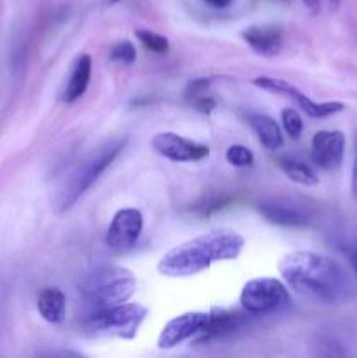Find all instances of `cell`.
Instances as JSON below:
<instances>
[{
    "label": "cell",
    "mask_w": 357,
    "mask_h": 358,
    "mask_svg": "<svg viewBox=\"0 0 357 358\" xmlns=\"http://www.w3.org/2000/svg\"><path fill=\"white\" fill-rule=\"evenodd\" d=\"M206 320H209V313H202V311H188V313L172 318L161 331L158 346L161 350H172L188 339L200 336L205 329Z\"/></svg>",
    "instance_id": "9"
},
{
    "label": "cell",
    "mask_w": 357,
    "mask_h": 358,
    "mask_svg": "<svg viewBox=\"0 0 357 358\" xmlns=\"http://www.w3.org/2000/svg\"><path fill=\"white\" fill-rule=\"evenodd\" d=\"M340 2H342V0H328V3L332 7V9H336V7L340 6Z\"/></svg>",
    "instance_id": "28"
},
{
    "label": "cell",
    "mask_w": 357,
    "mask_h": 358,
    "mask_svg": "<svg viewBox=\"0 0 357 358\" xmlns=\"http://www.w3.org/2000/svg\"><path fill=\"white\" fill-rule=\"evenodd\" d=\"M289 98H294V100L298 101V105H300L310 117L317 119L329 117V115L338 114V112H342L343 108H345V105H343L342 101H314L312 98H308L307 94L301 93L298 87L290 93Z\"/></svg>",
    "instance_id": "18"
},
{
    "label": "cell",
    "mask_w": 357,
    "mask_h": 358,
    "mask_svg": "<svg viewBox=\"0 0 357 358\" xmlns=\"http://www.w3.org/2000/svg\"><path fill=\"white\" fill-rule=\"evenodd\" d=\"M301 2L304 3V7H307L312 14L321 13V0H301Z\"/></svg>",
    "instance_id": "24"
},
{
    "label": "cell",
    "mask_w": 357,
    "mask_h": 358,
    "mask_svg": "<svg viewBox=\"0 0 357 358\" xmlns=\"http://www.w3.org/2000/svg\"><path fill=\"white\" fill-rule=\"evenodd\" d=\"M144 229V217L136 208H122L112 217L105 245L112 254H126L135 247Z\"/></svg>",
    "instance_id": "7"
},
{
    "label": "cell",
    "mask_w": 357,
    "mask_h": 358,
    "mask_svg": "<svg viewBox=\"0 0 357 358\" xmlns=\"http://www.w3.org/2000/svg\"><path fill=\"white\" fill-rule=\"evenodd\" d=\"M136 280L130 269L121 266H102L84 278L80 285L88 315L128 303L135 294Z\"/></svg>",
    "instance_id": "3"
},
{
    "label": "cell",
    "mask_w": 357,
    "mask_h": 358,
    "mask_svg": "<svg viewBox=\"0 0 357 358\" xmlns=\"http://www.w3.org/2000/svg\"><path fill=\"white\" fill-rule=\"evenodd\" d=\"M108 56H111L112 62L122 63V65H132V63L136 59V51L135 48H133L132 42L121 41L118 42V44L112 45Z\"/></svg>",
    "instance_id": "22"
},
{
    "label": "cell",
    "mask_w": 357,
    "mask_h": 358,
    "mask_svg": "<svg viewBox=\"0 0 357 358\" xmlns=\"http://www.w3.org/2000/svg\"><path fill=\"white\" fill-rule=\"evenodd\" d=\"M345 145L342 131H317L312 138V159L322 170H336L343 161Z\"/></svg>",
    "instance_id": "10"
},
{
    "label": "cell",
    "mask_w": 357,
    "mask_h": 358,
    "mask_svg": "<svg viewBox=\"0 0 357 358\" xmlns=\"http://www.w3.org/2000/svg\"><path fill=\"white\" fill-rule=\"evenodd\" d=\"M350 264H352L354 273L357 275V250H354L352 255H350Z\"/></svg>",
    "instance_id": "27"
},
{
    "label": "cell",
    "mask_w": 357,
    "mask_h": 358,
    "mask_svg": "<svg viewBox=\"0 0 357 358\" xmlns=\"http://www.w3.org/2000/svg\"><path fill=\"white\" fill-rule=\"evenodd\" d=\"M150 145L160 156L175 161V163H191V161L205 159L210 154V147L205 143L192 142V140L184 138V136L172 131L154 135L150 140Z\"/></svg>",
    "instance_id": "8"
},
{
    "label": "cell",
    "mask_w": 357,
    "mask_h": 358,
    "mask_svg": "<svg viewBox=\"0 0 357 358\" xmlns=\"http://www.w3.org/2000/svg\"><path fill=\"white\" fill-rule=\"evenodd\" d=\"M37 310L49 324H62L66 315L65 294L56 287H48L38 294Z\"/></svg>",
    "instance_id": "12"
},
{
    "label": "cell",
    "mask_w": 357,
    "mask_h": 358,
    "mask_svg": "<svg viewBox=\"0 0 357 358\" xmlns=\"http://www.w3.org/2000/svg\"><path fill=\"white\" fill-rule=\"evenodd\" d=\"M276 164H279L280 170H282L284 173L290 178V180L296 182V184L307 185V187L318 184L317 173H315V171L312 170L307 163H304V161L298 159V157L282 156V157H279Z\"/></svg>",
    "instance_id": "17"
},
{
    "label": "cell",
    "mask_w": 357,
    "mask_h": 358,
    "mask_svg": "<svg viewBox=\"0 0 357 358\" xmlns=\"http://www.w3.org/2000/svg\"><path fill=\"white\" fill-rule=\"evenodd\" d=\"M241 324H244L241 315L233 313V311L227 310H220V308H214L209 313V320H206L205 329H203V332L200 336H202L203 339L220 338V336L234 332Z\"/></svg>",
    "instance_id": "14"
},
{
    "label": "cell",
    "mask_w": 357,
    "mask_h": 358,
    "mask_svg": "<svg viewBox=\"0 0 357 358\" xmlns=\"http://www.w3.org/2000/svg\"><path fill=\"white\" fill-rule=\"evenodd\" d=\"M136 38L142 42V45L147 51H153L156 52V55H163V52H167L168 48H170L168 38L153 30H136Z\"/></svg>",
    "instance_id": "19"
},
{
    "label": "cell",
    "mask_w": 357,
    "mask_h": 358,
    "mask_svg": "<svg viewBox=\"0 0 357 358\" xmlns=\"http://www.w3.org/2000/svg\"><path fill=\"white\" fill-rule=\"evenodd\" d=\"M241 37L258 55L275 56L282 49V34L270 24H252L241 31Z\"/></svg>",
    "instance_id": "11"
},
{
    "label": "cell",
    "mask_w": 357,
    "mask_h": 358,
    "mask_svg": "<svg viewBox=\"0 0 357 358\" xmlns=\"http://www.w3.org/2000/svg\"><path fill=\"white\" fill-rule=\"evenodd\" d=\"M240 303L252 315L275 313L289 306L287 287L275 278H254L241 289Z\"/></svg>",
    "instance_id": "6"
},
{
    "label": "cell",
    "mask_w": 357,
    "mask_h": 358,
    "mask_svg": "<svg viewBox=\"0 0 357 358\" xmlns=\"http://www.w3.org/2000/svg\"><path fill=\"white\" fill-rule=\"evenodd\" d=\"M226 161L231 166L247 168L254 163V154H252L245 145H231L230 149L226 150Z\"/></svg>",
    "instance_id": "20"
},
{
    "label": "cell",
    "mask_w": 357,
    "mask_h": 358,
    "mask_svg": "<svg viewBox=\"0 0 357 358\" xmlns=\"http://www.w3.org/2000/svg\"><path fill=\"white\" fill-rule=\"evenodd\" d=\"M209 6L217 7V9H223V7H227L231 3V0H205Z\"/></svg>",
    "instance_id": "26"
},
{
    "label": "cell",
    "mask_w": 357,
    "mask_h": 358,
    "mask_svg": "<svg viewBox=\"0 0 357 358\" xmlns=\"http://www.w3.org/2000/svg\"><path fill=\"white\" fill-rule=\"evenodd\" d=\"M280 117H282V124L287 135L294 140L300 138V135L303 133V119L298 114V110H294V108H284Z\"/></svg>",
    "instance_id": "21"
},
{
    "label": "cell",
    "mask_w": 357,
    "mask_h": 358,
    "mask_svg": "<svg viewBox=\"0 0 357 358\" xmlns=\"http://www.w3.org/2000/svg\"><path fill=\"white\" fill-rule=\"evenodd\" d=\"M192 103H195V107L198 108V110L205 112V114H209V112L214 110V107H216V101L212 100V98H206V96H196L192 98Z\"/></svg>",
    "instance_id": "23"
},
{
    "label": "cell",
    "mask_w": 357,
    "mask_h": 358,
    "mask_svg": "<svg viewBox=\"0 0 357 358\" xmlns=\"http://www.w3.org/2000/svg\"><path fill=\"white\" fill-rule=\"evenodd\" d=\"M279 271L287 287L308 299L335 304L352 294V283L342 266L322 254L290 252L280 259Z\"/></svg>",
    "instance_id": "1"
},
{
    "label": "cell",
    "mask_w": 357,
    "mask_h": 358,
    "mask_svg": "<svg viewBox=\"0 0 357 358\" xmlns=\"http://www.w3.org/2000/svg\"><path fill=\"white\" fill-rule=\"evenodd\" d=\"M259 212L268 222L279 224V226L300 227L308 224V217L303 212L290 208V206L276 205V203H262L259 205Z\"/></svg>",
    "instance_id": "16"
},
{
    "label": "cell",
    "mask_w": 357,
    "mask_h": 358,
    "mask_svg": "<svg viewBox=\"0 0 357 358\" xmlns=\"http://www.w3.org/2000/svg\"><path fill=\"white\" fill-rule=\"evenodd\" d=\"M111 2H112V3H115V2H119V0H111Z\"/></svg>",
    "instance_id": "29"
},
{
    "label": "cell",
    "mask_w": 357,
    "mask_h": 358,
    "mask_svg": "<svg viewBox=\"0 0 357 358\" xmlns=\"http://www.w3.org/2000/svg\"><path fill=\"white\" fill-rule=\"evenodd\" d=\"M91 79V58L90 55H80L79 58L74 63L72 73H70V79L66 83L65 91H63V101L66 103H74L76 100H79L88 90V84Z\"/></svg>",
    "instance_id": "13"
},
{
    "label": "cell",
    "mask_w": 357,
    "mask_h": 358,
    "mask_svg": "<svg viewBox=\"0 0 357 358\" xmlns=\"http://www.w3.org/2000/svg\"><path fill=\"white\" fill-rule=\"evenodd\" d=\"M125 143L126 138L111 140L105 145L98 147L83 163L77 164L76 170L69 175L62 191H59L58 198H56V205H58L59 212L69 210L100 178V175L111 166L112 161L125 149Z\"/></svg>",
    "instance_id": "4"
},
{
    "label": "cell",
    "mask_w": 357,
    "mask_h": 358,
    "mask_svg": "<svg viewBox=\"0 0 357 358\" xmlns=\"http://www.w3.org/2000/svg\"><path fill=\"white\" fill-rule=\"evenodd\" d=\"M147 317V308L139 303H122L119 306L88 315L84 331L93 338L135 339Z\"/></svg>",
    "instance_id": "5"
},
{
    "label": "cell",
    "mask_w": 357,
    "mask_h": 358,
    "mask_svg": "<svg viewBox=\"0 0 357 358\" xmlns=\"http://www.w3.org/2000/svg\"><path fill=\"white\" fill-rule=\"evenodd\" d=\"M352 192L357 198V152H356V161H354V168H352Z\"/></svg>",
    "instance_id": "25"
},
{
    "label": "cell",
    "mask_w": 357,
    "mask_h": 358,
    "mask_svg": "<svg viewBox=\"0 0 357 358\" xmlns=\"http://www.w3.org/2000/svg\"><path fill=\"white\" fill-rule=\"evenodd\" d=\"M248 122H251L252 129L258 135L259 142L270 150H276L284 145V136L280 131L279 124L273 117L266 114H251L248 115Z\"/></svg>",
    "instance_id": "15"
},
{
    "label": "cell",
    "mask_w": 357,
    "mask_h": 358,
    "mask_svg": "<svg viewBox=\"0 0 357 358\" xmlns=\"http://www.w3.org/2000/svg\"><path fill=\"white\" fill-rule=\"evenodd\" d=\"M244 245V236L234 231H210L168 250L158 264V271L168 278H189L214 262L237 259Z\"/></svg>",
    "instance_id": "2"
}]
</instances>
